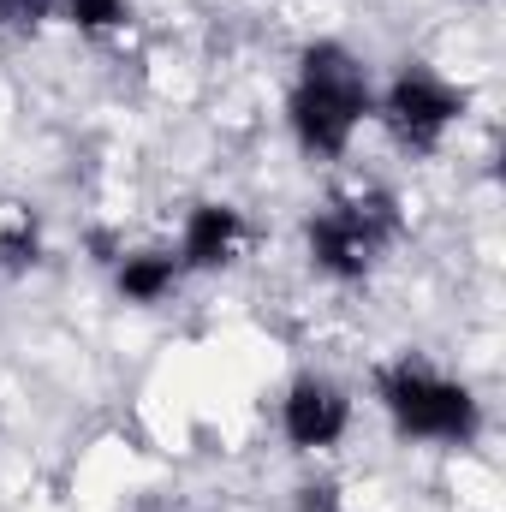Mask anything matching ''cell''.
Here are the masks:
<instances>
[{"instance_id":"cell-3","label":"cell","mask_w":506,"mask_h":512,"mask_svg":"<svg viewBox=\"0 0 506 512\" xmlns=\"http://www.w3.org/2000/svg\"><path fill=\"white\" fill-rule=\"evenodd\" d=\"M310 262L334 280H364L381 262V251L399 239V203L387 191H358L346 203H328L310 215Z\"/></svg>"},{"instance_id":"cell-4","label":"cell","mask_w":506,"mask_h":512,"mask_svg":"<svg viewBox=\"0 0 506 512\" xmlns=\"http://www.w3.org/2000/svg\"><path fill=\"white\" fill-rule=\"evenodd\" d=\"M465 114V90H453L441 72H429L423 60H405V72L387 84V96H381V120L393 131V143L399 149H411V155H435L441 149V137L447 126Z\"/></svg>"},{"instance_id":"cell-11","label":"cell","mask_w":506,"mask_h":512,"mask_svg":"<svg viewBox=\"0 0 506 512\" xmlns=\"http://www.w3.org/2000/svg\"><path fill=\"white\" fill-rule=\"evenodd\" d=\"M334 495H340L334 483H310V489H304V512H340Z\"/></svg>"},{"instance_id":"cell-1","label":"cell","mask_w":506,"mask_h":512,"mask_svg":"<svg viewBox=\"0 0 506 512\" xmlns=\"http://www.w3.org/2000/svg\"><path fill=\"white\" fill-rule=\"evenodd\" d=\"M292 131L310 155L334 161L346 155L352 131L376 114V90H370V72L358 66L352 48L340 42H310L304 60H298V84H292Z\"/></svg>"},{"instance_id":"cell-10","label":"cell","mask_w":506,"mask_h":512,"mask_svg":"<svg viewBox=\"0 0 506 512\" xmlns=\"http://www.w3.org/2000/svg\"><path fill=\"white\" fill-rule=\"evenodd\" d=\"M48 6L54 0H0V24H36L48 18Z\"/></svg>"},{"instance_id":"cell-7","label":"cell","mask_w":506,"mask_h":512,"mask_svg":"<svg viewBox=\"0 0 506 512\" xmlns=\"http://www.w3.org/2000/svg\"><path fill=\"white\" fill-rule=\"evenodd\" d=\"M173 280H179V256H167V251H143V256H126L120 262V292H126L131 304L167 298Z\"/></svg>"},{"instance_id":"cell-8","label":"cell","mask_w":506,"mask_h":512,"mask_svg":"<svg viewBox=\"0 0 506 512\" xmlns=\"http://www.w3.org/2000/svg\"><path fill=\"white\" fill-rule=\"evenodd\" d=\"M66 12H72L78 30H120L131 18L126 0H66Z\"/></svg>"},{"instance_id":"cell-5","label":"cell","mask_w":506,"mask_h":512,"mask_svg":"<svg viewBox=\"0 0 506 512\" xmlns=\"http://www.w3.org/2000/svg\"><path fill=\"white\" fill-rule=\"evenodd\" d=\"M346 423H352V399L328 382V376H298L292 393L280 399V429H286V441L304 447V453L334 447V441L346 435Z\"/></svg>"},{"instance_id":"cell-9","label":"cell","mask_w":506,"mask_h":512,"mask_svg":"<svg viewBox=\"0 0 506 512\" xmlns=\"http://www.w3.org/2000/svg\"><path fill=\"white\" fill-rule=\"evenodd\" d=\"M0 262H6V268H24V262H36V227H18V233H6V239H0Z\"/></svg>"},{"instance_id":"cell-2","label":"cell","mask_w":506,"mask_h":512,"mask_svg":"<svg viewBox=\"0 0 506 512\" xmlns=\"http://www.w3.org/2000/svg\"><path fill=\"white\" fill-rule=\"evenodd\" d=\"M376 399L387 405L393 429L411 435V441H447V447H471L483 435V411H477V393L465 382H447L435 376L429 364L417 358H399L376 376Z\"/></svg>"},{"instance_id":"cell-6","label":"cell","mask_w":506,"mask_h":512,"mask_svg":"<svg viewBox=\"0 0 506 512\" xmlns=\"http://www.w3.org/2000/svg\"><path fill=\"white\" fill-rule=\"evenodd\" d=\"M245 221L227 203H197L185 215V239H179V268H227L239 256Z\"/></svg>"}]
</instances>
